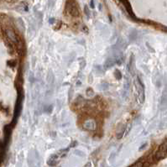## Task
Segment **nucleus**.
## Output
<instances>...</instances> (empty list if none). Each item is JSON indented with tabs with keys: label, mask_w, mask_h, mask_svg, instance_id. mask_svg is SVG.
<instances>
[{
	"label": "nucleus",
	"mask_w": 167,
	"mask_h": 167,
	"mask_svg": "<svg viewBox=\"0 0 167 167\" xmlns=\"http://www.w3.org/2000/svg\"><path fill=\"white\" fill-rule=\"evenodd\" d=\"M134 86L136 87V92H137V94H138V100L141 103H143L144 98V86L142 85V83H141V81H140L138 77H136V79L134 80Z\"/></svg>",
	"instance_id": "nucleus-1"
},
{
	"label": "nucleus",
	"mask_w": 167,
	"mask_h": 167,
	"mask_svg": "<svg viewBox=\"0 0 167 167\" xmlns=\"http://www.w3.org/2000/svg\"><path fill=\"white\" fill-rule=\"evenodd\" d=\"M167 156V140H166L163 144L159 147V150L156 152V160H161Z\"/></svg>",
	"instance_id": "nucleus-2"
},
{
	"label": "nucleus",
	"mask_w": 167,
	"mask_h": 167,
	"mask_svg": "<svg viewBox=\"0 0 167 167\" xmlns=\"http://www.w3.org/2000/svg\"><path fill=\"white\" fill-rule=\"evenodd\" d=\"M6 34H7L8 38H9L12 42H14V43H17L18 42L17 36H16V35L14 34V32L13 30H11V29H7Z\"/></svg>",
	"instance_id": "nucleus-3"
},
{
	"label": "nucleus",
	"mask_w": 167,
	"mask_h": 167,
	"mask_svg": "<svg viewBox=\"0 0 167 167\" xmlns=\"http://www.w3.org/2000/svg\"><path fill=\"white\" fill-rule=\"evenodd\" d=\"M83 127L86 128V129H89V130H93V129H95V128H96V124H95V123L94 121H92V120H90V121H86L84 123V124H83Z\"/></svg>",
	"instance_id": "nucleus-4"
},
{
	"label": "nucleus",
	"mask_w": 167,
	"mask_h": 167,
	"mask_svg": "<svg viewBox=\"0 0 167 167\" xmlns=\"http://www.w3.org/2000/svg\"><path fill=\"white\" fill-rule=\"evenodd\" d=\"M143 166H144V164H143V162L138 161V162H136L135 164H133V165L131 167H143Z\"/></svg>",
	"instance_id": "nucleus-5"
}]
</instances>
